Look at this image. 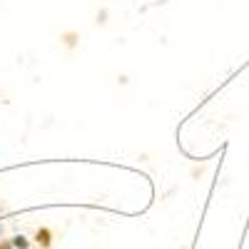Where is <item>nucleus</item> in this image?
Segmentation results:
<instances>
[{
    "label": "nucleus",
    "mask_w": 249,
    "mask_h": 249,
    "mask_svg": "<svg viewBox=\"0 0 249 249\" xmlns=\"http://www.w3.org/2000/svg\"><path fill=\"white\" fill-rule=\"evenodd\" d=\"M13 244H15L18 249H28V239H25V237H15Z\"/></svg>",
    "instance_id": "obj_1"
},
{
    "label": "nucleus",
    "mask_w": 249,
    "mask_h": 249,
    "mask_svg": "<svg viewBox=\"0 0 249 249\" xmlns=\"http://www.w3.org/2000/svg\"><path fill=\"white\" fill-rule=\"evenodd\" d=\"M0 234H3V224H0Z\"/></svg>",
    "instance_id": "obj_2"
}]
</instances>
